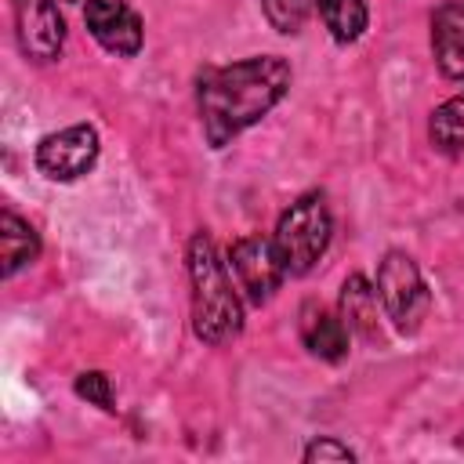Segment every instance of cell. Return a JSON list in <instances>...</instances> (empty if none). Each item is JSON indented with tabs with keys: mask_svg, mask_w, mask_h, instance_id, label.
<instances>
[{
	"mask_svg": "<svg viewBox=\"0 0 464 464\" xmlns=\"http://www.w3.org/2000/svg\"><path fill=\"white\" fill-rule=\"evenodd\" d=\"M290 87V65L279 54L243 58L221 69H203L199 76V120L210 149L228 145L250 123L268 116Z\"/></svg>",
	"mask_w": 464,
	"mask_h": 464,
	"instance_id": "obj_1",
	"label": "cell"
},
{
	"mask_svg": "<svg viewBox=\"0 0 464 464\" xmlns=\"http://www.w3.org/2000/svg\"><path fill=\"white\" fill-rule=\"evenodd\" d=\"M228 261H232V272H236V279H239V286H243L250 304H265L279 290V283L286 276L276 243L261 239V236L236 239L232 250H228Z\"/></svg>",
	"mask_w": 464,
	"mask_h": 464,
	"instance_id": "obj_6",
	"label": "cell"
},
{
	"mask_svg": "<svg viewBox=\"0 0 464 464\" xmlns=\"http://www.w3.org/2000/svg\"><path fill=\"white\" fill-rule=\"evenodd\" d=\"M377 294H381V304L388 312V319L402 330V334H413L428 312V286L420 279V268L410 254L402 250H388L381 268H377Z\"/></svg>",
	"mask_w": 464,
	"mask_h": 464,
	"instance_id": "obj_4",
	"label": "cell"
},
{
	"mask_svg": "<svg viewBox=\"0 0 464 464\" xmlns=\"http://www.w3.org/2000/svg\"><path fill=\"white\" fill-rule=\"evenodd\" d=\"M377 290L370 286L366 276H348L341 286V319L366 341H381V323H377Z\"/></svg>",
	"mask_w": 464,
	"mask_h": 464,
	"instance_id": "obj_11",
	"label": "cell"
},
{
	"mask_svg": "<svg viewBox=\"0 0 464 464\" xmlns=\"http://www.w3.org/2000/svg\"><path fill=\"white\" fill-rule=\"evenodd\" d=\"M301 341L312 355L337 362L348 355V326L344 319H337L330 308H323L319 301H304L301 308Z\"/></svg>",
	"mask_w": 464,
	"mask_h": 464,
	"instance_id": "obj_10",
	"label": "cell"
},
{
	"mask_svg": "<svg viewBox=\"0 0 464 464\" xmlns=\"http://www.w3.org/2000/svg\"><path fill=\"white\" fill-rule=\"evenodd\" d=\"M428 138H431V145L442 149V152H460V149H464V94L442 102V105L431 112Z\"/></svg>",
	"mask_w": 464,
	"mask_h": 464,
	"instance_id": "obj_14",
	"label": "cell"
},
{
	"mask_svg": "<svg viewBox=\"0 0 464 464\" xmlns=\"http://www.w3.org/2000/svg\"><path fill=\"white\" fill-rule=\"evenodd\" d=\"M315 4H319L323 25L330 29V36L337 44H352V40L362 36V29L370 22L366 0H315Z\"/></svg>",
	"mask_w": 464,
	"mask_h": 464,
	"instance_id": "obj_13",
	"label": "cell"
},
{
	"mask_svg": "<svg viewBox=\"0 0 464 464\" xmlns=\"http://www.w3.org/2000/svg\"><path fill=\"white\" fill-rule=\"evenodd\" d=\"M14 25H18V47L29 58L36 62L58 58L65 44V22L54 0H14Z\"/></svg>",
	"mask_w": 464,
	"mask_h": 464,
	"instance_id": "obj_7",
	"label": "cell"
},
{
	"mask_svg": "<svg viewBox=\"0 0 464 464\" xmlns=\"http://www.w3.org/2000/svg\"><path fill=\"white\" fill-rule=\"evenodd\" d=\"M98 149H102L98 130L87 127V123H76V127H65V130H54V134L40 138L36 167L51 181H76L94 167Z\"/></svg>",
	"mask_w": 464,
	"mask_h": 464,
	"instance_id": "obj_5",
	"label": "cell"
},
{
	"mask_svg": "<svg viewBox=\"0 0 464 464\" xmlns=\"http://www.w3.org/2000/svg\"><path fill=\"white\" fill-rule=\"evenodd\" d=\"M188 279H192V330L203 344H225L243 330V308L232 279L210 243L196 232L188 243Z\"/></svg>",
	"mask_w": 464,
	"mask_h": 464,
	"instance_id": "obj_2",
	"label": "cell"
},
{
	"mask_svg": "<svg viewBox=\"0 0 464 464\" xmlns=\"http://www.w3.org/2000/svg\"><path fill=\"white\" fill-rule=\"evenodd\" d=\"M83 22L105 51L123 54V58L141 51V18L123 0H87Z\"/></svg>",
	"mask_w": 464,
	"mask_h": 464,
	"instance_id": "obj_8",
	"label": "cell"
},
{
	"mask_svg": "<svg viewBox=\"0 0 464 464\" xmlns=\"http://www.w3.org/2000/svg\"><path fill=\"white\" fill-rule=\"evenodd\" d=\"M261 7H265L268 25H272L276 33H286V36H290V33H297V29L308 22L315 0H261Z\"/></svg>",
	"mask_w": 464,
	"mask_h": 464,
	"instance_id": "obj_15",
	"label": "cell"
},
{
	"mask_svg": "<svg viewBox=\"0 0 464 464\" xmlns=\"http://www.w3.org/2000/svg\"><path fill=\"white\" fill-rule=\"evenodd\" d=\"M76 395L87 399V402H94V406H102V410H112V384H109V377L102 370L80 373L76 377Z\"/></svg>",
	"mask_w": 464,
	"mask_h": 464,
	"instance_id": "obj_16",
	"label": "cell"
},
{
	"mask_svg": "<svg viewBox=\"0 0 464 464\" xmlns=\"http://www.w3.org/2000/svg\"><path fill=\"white\" fill-rule=\"evenodd\" d=\"M36 254H40V236H36V228H33L29 221H22L18 214L4 210V214H0V261H4V265H0V276L11 279L18 268L33 265Z\"/></svg>",
	"mask_w": 464,
	"mask_h": 464,
	"instance_id": "obj_12",
	"label": "cell"
},
{
	"mask_svg": "<svg viewBox=\"0 0 464 464\" xmlns=\"http://www.w3.org/2000/svg\"><path fill=\"white\" fill-rule=\"evenodd\" d=\"M431 51L439 69L464 83V0H446L431 14Z\"/></svg>",
	"mask_w": 464,
	"mask_h": 464,
	"instance_id": "obj_9",
	"label": "cell"
},
{
	"mask_svg": "<svg viewBox=\"0 0 464 464\" xmlns=\"http://www.w3.org/2000/svg\"><path fill=\"white\" fill-rule=\"evenodd\" d=\"M304 460L308 464H326V460H337V464H344V460H355V453L344 446V442H337V439H315V442H308L304 446Z\"/></svg>",
	"mask_w": 464,
	"mask_h": 464,
	"instance_id": "obj_17",
	"label": "cell"
},
{
	"mask_svg": "<svg viewBox=\"0 0 464 464\" xmlns=\"http://www.w3.org/2000/svg\"><path fill=\"white\" fill-rule=\"evenodd\" d=\"M330 232H334V218H330V207H326L323 192H304L301 199H294L283 210V218L276 225V236H272L286 276H304L326 254Z\"/></svg>",
	"mask_w": 464,
	"mask_h": 464,
	"instance_id": "obj_3",
	"label": "cell"
}]
</instances>
